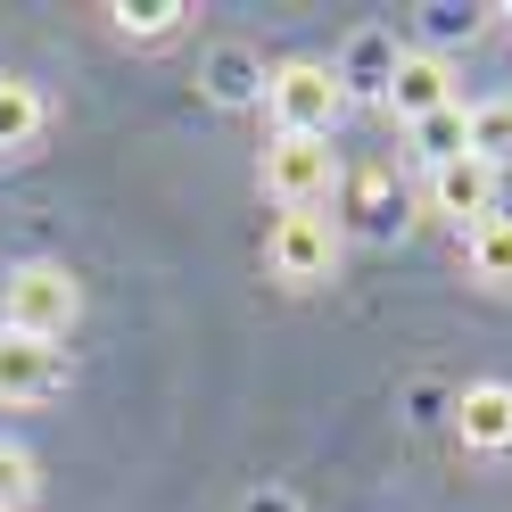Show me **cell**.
I'll list each match as a JSON object with an SVG mask.
<instances>
[{"label": "cell", "instance_id": "obj_8", "mask_svg": "<svg viewBox=\"0 0 512 512\" xmlns=\"http://www.w3.org/2000/svg\"><path fill=\"white\" fill-rule=\"evenodd\" d=\"M430 207L455 215V223H488V215H496V166H479V157L430 166Z\"/></svg>", "mask_w": 512, "mask_h": 512}, {"label": "cell", "instance_id": "obj_5", "mask_svg": "<svg viewBox=\"0 0 512 512\" xmlns=\"http://www.w3.org/2000/svg\"><path fill=\"white\" fill-rule=\"evenodd\" d=\"M58 389H67V347L0 331V405H50Z\"/></svg>", "mask_w": 512, "mask_h": 512}, {"label": "cell", "instance_id": "obj_12", "mask_svg": "<svg viewBox=\"0 0 512 512\" xmlns=\"http://www.w3.org/2000/svg\"><path fill=\"white\" fill-rule=\"evenodd\" d=\"M34 496H42V463L25 446H0V512H25Z\"/></svg>", "mask_w": 512, "mask_h": 512}, {"label": "cell", "instance_id": "obj_3", "mask_svg": "<svg viewBox=\"0 0 512 512\" xmlns=\"http://www.w3.org/2000/svg\"><path fill=\"white\" fill-rule=\"evenodd\" d=\"M265 265L290 281V290L331 281V265H339V223H331L323 207H281V215H273V240H265Z\"/></svg>", "mask_w": 512, "mask_h": 512}, {"label": "cell", "instance_id": "obj_6", "mask_svg": "<svg viewBox=\"0 0 512 512\" xmlns=\"http://www.w3.org/2000/svg\"><path fill=\"white\" fill-rule=\"evenodd\" d=\"M438 108H455V75H446V58L430 50H405L397 67H389V116L397 124H422Z\"/></svg>", "mask_w": 512, "mask_h": 512}, {"label": "cell", "instance_id": "obj_4", "mask_svg": "<svg viewBox=\"0 0 512 512\" xmlns=\"http://www.w3.org/2000/svg\"><path fill=\"white\" fill-rule=\"evenodd\" d=\"M265 190H273L281 207H323L331 190H339V149L331 141H306V133H273Z\"/></svg>", "mask_w": 512, "mask_h": 512}, {"label": "cell", "instance_id": "obj_2", "mask_svg": "<svg viewBox=\"0 0 512 512\" xmlns=\"http://www.w3.org/2000/svg\"><path fill=\"white\" fill-rule=\"evenodd\" d=\"M265 100H273V124H281V133L331 141V124L347 116V83H339V67H323V58H281L273 83H265Z\"/></svg>", "mask_w": 512, "mask_h": 512}, {"label": "cell", "instance_id": "obj_11", "mask_svg": "<svg viewBox=\"0 0 512 512\" xmlns=\"http://www.w3.org/2000/svg\"><path fill=\"white\" fill-rule=\"evenodd\" d=\"M42 133V91L25 75H0V149H25Z\"/></svg>", "mask_w": 512, "mask_h": 512}, {"label": "cell", "instance_id": "obj_13", "mask_svg": "<svg viewBox=\"0 0 512 512\" xmlns=\"http://www.w3.org/2000/svg\"><path fill=\"white\" fill-rule=\"evenodd\" d=\"M108 17L124 25V34H174V25L190 17V0H116Z\"/></svg>", "mask_w": 512, "mask_h": 512}, {"label": "cell", "instance_id": "obj_10", "mask_svg": "<svg viewBox=\"0 0 512 512\" xmlns=\"http://www.w3.org/2000/svg\"><path fill=\"white\" fill-rule=\"evenodd\" d=\"M471 273L488 281V290H512V215H488V223H471Z\"/></svg>", "mask_w": 512, "mask_h": 512}, {"label": "cell", "instance_id": "obj_1", "mask_svg": "<svg viewBox=\"0 0 512 512\" xmlns=\"http://www.w3.org/2000/svg\"><path fill=\"white\" fill-rule=\"evenodd\" d=\"M83 314V290L67 265H17L9 281H0V331H25V339H67Z\"/></svg>", "mask_w": 512, "mask_h": 512}, {"label": "cell", "instance_id": "obj_7", "mask_svg": "<svg viewBox=\"0 0 512 512\" xmlns=\"http://www.w3.org/2000/svg\"><path fill=\"white\" fill-rule=\"evenodd\" d=\"M455 438L471 446V455H504V446H512V380H479V389H463Z\"/></svg>", "mask_w": 512, "mask_h": 512}, {"label": "cell", "instance_id": "obj_14", "mask_svg": "<svg viewBox=\"0 0 512 512\" xmlns=\"http://www.w3.org/2000/svg\"><path fill=\"white\" fill-rule=\"evenodd\" d=\"M413 141H422V157H430V166H455V157H463V108L422 116V124H413Z\"/></svg>", "mask_w": 512, "mask_h": 512}, {"label": "cell", "instance_id": "obj_9", "mask_svg": "<svg viewBox=\"0 0 512 512\" xmlns=\"http://www.w3.org/2000/svg\"><path fill=\"white\" fill-rule=\"evenodd\" d=\"M463 157H479V166H496V174L512 166V91L463 108Z\"/></svg>", "mask_w": 512, "mask_h": 512}]
</instances>
